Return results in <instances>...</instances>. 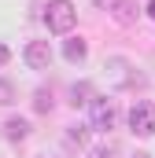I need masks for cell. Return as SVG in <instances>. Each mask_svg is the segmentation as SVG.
<instances>
[{
    "mask_svg": "<svg viewBox=\"0 0 155 158\" xmlns=\"http://www.w3.org/2000/svg\"><path fill=\"white\" fill-rule=\"evenodd\" d=\"M44 22H48V30L52 33H70L78 22V7L70 0H48V7H44Z\"/></svg>",
    "mask_w": 155,
    "mask_h": 158,
    "instance_id": "obj_1",
    "label": "cell"
},
{
    "mask_svg": "<svg viewBox=\"0 0 155 158\" xmlns=\"http://www.w3.org/2000/svg\"><path fill=\"white\" fill-rule=\"evenodd\" d=\"M129 129L137 136H155V103L152 99H137L129 110Z\"/></svg>",
    "mask_w": 155,
    "mask_h": 158,
    "instance_id": "obj_2",
    "label": "cell"
},
{
    "mask_svg": "<svg viewBox=\"0 0 155 158\" xmlns=\"http://www.w3.org/2000/svg\"><path fill=\"white\" fill-rule=\"evenodd\" d=\"M92 125L89 129H96V132H107V129H115V121H118V107H115V99H104V96H92Z\"/></svg>",
    "mask_w": 155,
    "mask_h": 158,
    "instance_id": "obj_3",
    "label": "cell"
},
{
    "mask_svg": "<svg viewBox=\"0 0 155 158\" xmlns=\"http://www.w3.org/2000/svg\"><path fill=\"white\" fill-rule=\"evenodd\" d=\"M22 55H26V66H30V70H48V66H52V48H48V40H30Z\"/></svg>",
    "mask_w": 155,
    "mask_h": 158,
    "instance_id": "obj_4",
    "label": "cell"
},
{
    "mask_svg": "<svg viewBox=\"0 0 155 158\" xmlns=\"http://www.w3.org/2000/svg\"><path fill=\"white\" fill-rule=\"evenodd\" d=\"M111 15H115L118 26H133L137 15H140V7H137L133 0H115V4H111Z\"/></svg>",
    "mask_w": 155,
    "mask_h": 158,
    "instance_id": "obj_5",
    "label": "cell"
},
{
    "mask_svg": "<svg viewBox=\"0 0 155 158\" xmlns=\"http://www.w3.org/2000/svg\"><path fill=\"white\" fill-rule=\"evenodd\" d=\"M85 55H89V44L81 37H70L63 44V59H67V63H85Z\"/></svg>",
    "mask_w": 155,
    "mask_h": 158,
    "instance_id": "obj_6",
    "label": "cell"
},
{
    "mask_svg": "<svg viewBox=\"0 0 155 158\" xmlns=\"http://www.w3.org/2000/svg\"><path fill=\"white\" fill-rule=\"evenodd\" d=\"M92 103V85L89 81H78V85H70V107H89Z\"/></svg>",
    "mask_w": 155,
    "mask_h": 158,
    "instance_id": "obj_7",
    "label": "cell"
},
{
    "mask_svg": "<svg viewBox=\"0 0 155 158\" xmlns=\"http://www.w3.org/2000/svg\"><path fill=\"white\" fill-rule=\"evenodd\" d=\"M4 132H7V140H11V143H19V140H26V136H30V121H26V118H7Z\"/></svg>",
    "mask_w": 155,
    "mask_h": 158,
    "instance_id": "obj_8",
    "label": "cell"
},
{
    "mask_svg": "<svg viewBox=\"0 0 155 158\" xmlns=\"http://www.w3.org/2000/svg\"><path fill=\"white\" fill-rule=\"evenodd\" d=\"M89 143V125H70L67 129V147H85Z\"/></svg>",
    "mask_w": 155,
    "mask_h": 158,
    "instance_id": "obj_9",
    "label": "cell"
},
{
    "mask_svg": "<svg viewBox=\"0 0 155 158\" xmlns=\"http://www.w3.org/2000/svg\"><path fill=\"white\" fill-rule=\"evenodd\" d=\"M33 110L37 114H48L52 110V88H37L33 92Z\"/></svg>",
    "mask_w": 155,
    "mask_h": 158,
    "instance_id": "obj_10",
    "label": "cell"
},
{
    "mask_svg": "<svg viewBox=\"0 0 155 158\" xmlns=\"http://www.w3.org/2000/svg\"><path fill=\"white\" fill-rule=\"evenodd\" d=\"M15 96H19V92H15V85H11L7 77H0V107H11V103H15Z\"/></svg>",
    "mask_w": 155,
    "mask_h": 158,
    "instance_id": "obj_11",
    "label": "cell"
},
{
    "mask_svg": "<svg viewBox=\"0 0 155 158\" xmlns=\"http://www.w3.org/2000/svg\"><path fill=\"white\" fill-rule=\"evenodd\" d=\"M111 66H115V70H129V66H126V59H111ZM140 81H144V77L126 74V77H118V85H140Z\"/></svg>",
    "mask_w": 155,
    "mask_h": 158,
    "instance_id": "obj_12",
    "label": "cell"
},
{
    "mask_svg": "<svg viewBox=\"0 0 155 158\" xmlns=\"http://www.w3.org/2000/svg\"><path fill=\"white\" fill-rule=\"evenodd\" d=\"M115 155V147H111V143H107V147H92V151H89V158H111Z\"/></svg>",
    "mask_w": 155,
    "mask_h": 158,
    "instance_id": "obj_13",
    "label": "cell"
},
{
    "mask_svg": "<svg viewBox=\"0 0 155 158\" xmlns=\"http://www.w3.org/2000/svg\"><path fill=\"white\" fill-rule=\"evenodd\" d=\"M7 59H11V52H7V44H0V66H7Z\"/></svg>",
    "mask_w": 155,
    "mask_h": 158,
    "instance_id": "obj_14",
    "label": "cell"
},
{
    "mask_svg": "<svg viewBox=\"0 0 155 158\" xmlns=\"http://www.w3.org/2000/svg\"><path fill=\"white\" fill-rule=\"evenodd\" d=\"M92 4H96V7H107V11H111V4H115V0H92Z\"/></svg>",
    "mask_w": 155,
    "mask_h": 158,
    "instance_id": "obj_15",
    "label": "cell"
},
{
    "mask_svg": "<svg viewBox=\"0 0 155 158\" xmlns=\"http://www.w3.org/2000/svg\"><path fill=\"white\" fill-rule=\"evenodd\" d=\"M148 15H152V19H155V0H152V4H148Z\"/></svg>",
    "mask_w": 155,
    "mask_h": 158,
    "instance_id": "obj_16",
    "label": "cell"
},
{
    "mask_svg": "<svg viewBox=\"0 0 155 158\" xmlns=\"http://www.w3.org/2000/svg\"><path fill=\"white\" fill-rule=\"evenodd\" d=\"M133 158H152V155H144V151H140V155H133Z\"/></svg>",
    "mask_w": 155,
    "mask_h": 158,
    "instance_id": "obj_17",
    "label": "cell"
}]
</instances>
